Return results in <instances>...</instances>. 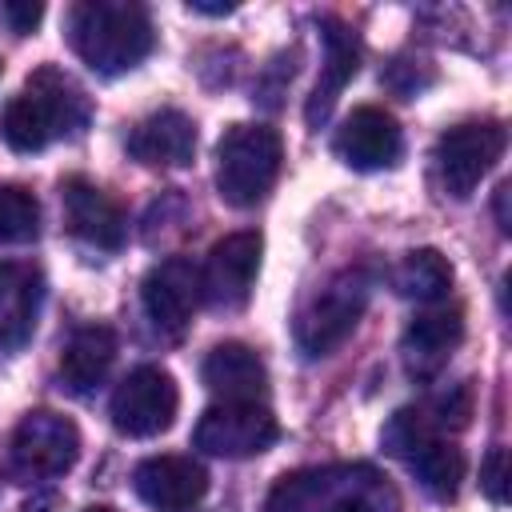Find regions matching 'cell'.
Segmentation results:
<instances>
[{"label": "cell", "mask_w": 512, "mask_h": 512, "mask_svg": "<svg viewBox=\"0 0 512 512\" xmlns=\"http://www.w3.org/2000/svg\"><path fill=\"white\" fill-rule=\"evenodd\" d=\"M128 152L148 168H188L196 156V124L180 108H160L132 128Z\"/></svg>", "instance_id": "obj_19"}, {"label": "cell", "mask_w": 512, "mask_h": 512, "mask_svg": "<svg viewBox=\"0 0 512 512\" xmlns=\"http://www.w3.org/2000/svg\"><path fill=\"white\" fill-rule=\"evenodd\" d=\"M496 220H500V232H512V220H508V184L496 188Z\"/></svg>", "instance_id": "obj_28"}, {"label": "cell", "mask_w": 512, "mask_h": 512, "mask_svg": "<svg viewBox=\"0 0 512 512\" xmlns=\"http://www.w3.org/2000/svg\"><path fill=\"white\" fill-rule=\"evenodd\" d=\"M84 512H116V508H108V504H96V508H84Z\"/></svg>", "instance_id": "obj_30"}, {"label": "cell", "mask_w": 512, "mask_h": 512, "mask_svg": "<svg viewBox=\"0 0 512 512\" xmlns=\"http://www.w3.org/2000/svg\"><path fill=\"white\" fill-rule=\"evenodd\" d=\"M480 488L492 504H504L508 500V452L504 448H492L480 464Z\"/></svg>", "instance_id": "obj_25"}, {"label": "cell", "mask_w": 512, "mask_h": 512, "mask_svg": "<svg viewBox=\"0 0 512 512\" xmlns=\"http://www.w3.org/2000/svg\"><path fill=\"white\" fill-rule=\"evenodd\" d=\"M140 296H144V312L148 320L168 332V336H180L196 308L204 304V288H200V264H192L188 256H168L160 264L148 268L144 284H140Z\"/></svg>", "instance_id": "obj_12"}, {"label": "cell", "mask_w": 512, "mask_h": 512, "mask_svg": "<svg viewBox=\"0 0 512 512\" xmlns=\"http://www.w3.org/2000/svg\"><path fill=\"white\" fill-rule=\"evenodd\" d=\"M176 408H180V388H176L172 372L160 364H140L116 384L108 416L120 436L144 440V436L168 432L176 420Z\"/></svg>", "instance_id": "obj_8"}, {"label": "cell", "mask_w": 512, "mask_h": 512, "mask_svg": "<svg viewBox=\"0 0 512 512\" xmlns=\"http://www.w3.org/2000/svg\"><path fill=\"white\" fill-rule=\"evenodd\" d=\"M260 252H264L260 232H232V236L216 240L204 268H200L204 300L212 308H224V312L244 308L252 296L256 272H260Z\"/></svg>", "instance_id": "obj_11"}, {"label": "cell", "mask_w": 512, "mask_h": 512, "mask_svg": "<svg viewBox=\"0 0 512 512\" xmlns=\"http://www.w3.org/2000/svg\"><path fill=\"white\" fill-rule=\"evenodd\" d=\"M68 44L72 52L100 76L132 72L152 48L156 32L148 8L128 0H80L68 12Z\"/></svg>", "instance_id": "obj_3"}, {"label": "cell", "mask_w": 512, "mask_h": 512, "mask_svg": "<svg viewBox=\"0 0 512 512\" xmlns=\"http://www.w3.org/2000/svg\"><path fill=\"white\" fill-rule=\"evenodd\" d=\"M320 36H324V64H320L316 88H312V96H308V104H304L308 128H320V124L332 116L340 92H344L348 80L360 72V44H356V36L348 32V24L324 16V20H320Z\"/></svg>", "instance_id": "obj_17"}, {"label": "cell", "mask_w": 512, "mask_h": 512, "mask_svg": "<svg viewBox=\"0 0 512 512\" xmlns=\"http://www.w3.org/2000/svg\"><path fill=\"white\" fill-rule=\"evenodd\" d=\"M44 272L28 260H0V352H20L40 320Z\"/></svg>", "instance_id": "obj_16"}, {"label": "cell", "mask_w": 512, "mask_h": 512, "mask_svg": "<svg viewBox=\"0 0 512 512\" xmlns=\"http://www.w3.org/2000/svg\"><path fill=\"white\" fill-rule=\"evenodd\" d=\"M40 236V200L24 184H0V244H32Z\"/></svg>", "instance_id": "obj_23"}, {"label": "cell", "mask_w": 512, "mask_h": 512, "mask_svg": "<svg viewBox=\"0 0 512 512\" xmlns=\"http://www.w3.org/2000/svg\"><path fill=\"white\" fill-rule=\"evenodd\" d=\"M460 340H464V312L460 308H428L404 328V340H400L404 368L416 380H428L448 364V356L456 352Z\"/></svg>", "instance_id": "obj_18"}, {"label": "cell", "mask_w": 512, "mask_h": 512, "mask_svg": "<svg viewBox=\"0 0 512 512\" xmlns=\"http://www.w3.org/2000/svg\"><path fill=\"white\" fill-rule=\"evenodd\" d=\"M292 72H296V68H292V56H288V64H284V56H280V60H272V68H268V80H264V84H260V92H256L264 108H276V104H280L276 96L284 92V84L292 80Z\"/></svg>", "instance_id": "obj_27"}, {"label": "cell", "mask_w": 512, "mask_h": 512, "mask_svg": "<svg viewBox=\"0 0 512 512\" xmlns=\"http://www.w3.org/2000/svg\"><path fill=\"white\" fill-rule=\"evenodd\" d=\"M60 200H64V220H68L72 236H80L84 244L104 248V252H116L124 244L128 220L104 188H96L84 176H68L60 184Z\"/></svg>", "instance_id": "obj_15"}, {"label": "cell", "mask_w": 512, "mask_h": 512, "mask_svg": "<svg viewBox=\"0 0 512 512\" xmlns=\"http://www.w3.org/2000/svg\"><path fill=\"white\" fill-rule=\"evenodd\" d=\"M136 496L156 512H188L208 492V472L192 456H148L132 472Z\"/></svg>", "instance_id": "obj_14"}, {"label": "cell", "mask_w": 512, "mask_h": 512, "mask_svg": "<svg viewBox=\"0 0 512 512\" xmlns=\"http://www.w3.org/2000/svg\"><path fill=\"white\" fill-rule=\"evenodd\" d=\"M80 456V432L60 412H28L12 432V468L24 480L64 476Z\"/></svg>", "instance_id": "obj_10"}, {"label": "cell", "mask_w": 512, "mask_h": 512, "mask_svg": "<svg viewBox=\"0 0 512 512\" xmlns=\"http://www.w3.org/2000/svg\"><path fill=\"white\" fill-rule=\"evenodd\" d=\"M392 288L416 304H436L448 296L452 288V264L436 252V248H416L408 252L396 272H392Z\"/></svg>", "instance_id": "obj_22"}, {"label": "cell", "mask_w": 512, "mask_h": 512, "mask_svg": "<svg viewBox=\"0 0 512 512\" xmlns=\"http://www.w3.org/2000/svg\"><path fill=\"white\" fill-rule=\"evenodd\" d=\"M380 444L404 460L432 500H452L464 480V452L448 444L424 416V408H400L380 432Z\"/></svg>", "instance_id": "obj_6"}, {"label": "cell", "mask_w": 512, "mask_h": 512, "mask_svg": "<svg viewBox=\"0 0 512 512\" xmlns=\"http://www.w3.org/2000/svg\"><path fill=\"white\" fill-rule=\"evenodd\" d=\"M92 116L84 88L60 68H36L28 84L4 104L0 136L12 152H40L52 140L76 136Z\"/></svg>", "instance_id": "obj_1"}, {"label": "cell", "mask_w": 512, "mask_h": 512, "mask_svg": "<svg viewBox=\"0 0 512 512\" xmlns=\"http://www.w3.org/2000/svg\"><path fill=\"white\" fill-rule=\"evenodd\" d=\"M332 148H336V156L348 168H356V172H380V168H396L400 164L404 132H400V124H396L392 112H384L376 104H364V108H356L336 128Z\"/></svg>", "instance_id": "obj_13"}, {"label": "cell", "mask_w": 512, "mask_h": 512, "mask_svg": "<svg viewBox=\"0 0 512 512\" xmlns=\"http://www.w3.org/2000/svg\"><path fill=\"white\" fill-rule=\"evenodd\" d=\"M424 416H428V424H432L436 432H444V428L460 432V428L468 424V416H472V384H456V388L440 392V396L424 408Z\"/></svg>", "instance_id": "obj_24"}, {"label": "cell", "mask_w": 512, "mask_h": 512, "mask_svg": "<svg viewBox=\"0 0 512 512\" xmlns=\"http://www.w3.org/2000/svg\"><path fill=\"white\" fill-rule=\"evenodd\" d=\"M504 144L508 136H504V124L496 120H468V124L448 128L432 152L440 188L452 200H468L476 184L492 172V164L504 156Z\"/></svg>", "instance_id": "obj_7"}, {"label": "cell", "mask_w": 512, "mask_h": 512, "mask_svg": "<svg viewBox=\"0 0 512 512\" xmlns=\"http://www.w3.org/2000/svg\"><path fill=\"white\" fill-rule=\"evenodd\" d=\"M116 360V332L108 324H88L76 328L60 352V380L68 384V392H92L104 384V376L112 372Z\"/></svg>", "instance_id": "obj_21"}, {"label": "cell", "mask_w": 512, "mask_h": 512, "mask_svg": "<svg viewBox=\"0 0 512 512\" xmlns=\"http://www.w3.org/2000/svg\"><path fill=\"white\" fill-rule=\"evenodd\" d=\"M236 4H200V0H188V12H200V16H228Z\"/></svg>", "instance_id": "obj_29"}, {"label": "cell", "mask_w": 512, "mask_h": 512, "mask_svg": "<svg viewBox=\"0 0 512 512\" xmlns=\"http://www.w3.org/2000/svg\"><path fill=\"white\" fill-rule=\"evenodd\" d=\"M0 12H4V20L12 24V32L28 36V32L40 24V16H44V4H32V0H8Z\"/></svg>", "instance_id": "obj_26"}, {"label": "cell", "mask_w": 512, "mask_h": 512, "mask_svg": "<svg viewBox=\"0 0 512 512\" xmlns=\"http://www.w3.org/2000/svg\"><path fill=\"white\" fill-rule=\"evenodd\" d=\"M264 512H400V496L372 464H324L280 476Z\"/></svg>", "instance_id": "obj_2"}, {"label": "cell", "mask_w": 512, "mask_h": 512, "mask_svg": "<svg viewBox=\"0 0 512 512\" xmlns=\"http://www.w3.org/2000/svg\"><path fill=\"white\" fill-rule=\"evenodd\" d=\"M276 436H280V424L264 400H216L200 416L192 444L208 456L244 460V456H260L264 448H272Z\"/></svg>", "instance_id": "obj_9"}, {"label": "cell", "mask_w": 512, "mask_h": 512, "mask_svg": "<svg viewBox=\"0 0 512 512\" xmlns=\"http://www.w3.org/2000/svg\"><path fill=\"white\" fill-rule=\"evenodd\" d=\"M372 296V276L364 268H344L332 280H324L300 308L292 320V340L308 360L328 356L332 348H340L352 328L360 324L364 308Z\"/></svg>", "instance_id": "obj_5"}, {"label": "cell", "mask_w": 512, "mask_h": 512, "mask_svg": "<svg viewBox=\"0 0 512 512\" xmlns=\"http://www.w3.org/2000/svg\"><path fill=\"white\" fill-rule=\"evenodd\" d=\"M284 164V140L268 124H232L216 144V188L232 208L260 204Z\"/></svg>", "instance_id": "obj_4"}, {"label": "cell", "mask_w": 512, "mask_h": 512, "mask_svg": "<svg viewBox=\"0 0 512 512\" xmlns=\"http://www.w3.org/2000/svg\"><path fill=\"white\" fill-rule=\"evenodd\" d=\"M200 380L220 400H264L268 392V368L260 352L240 340L216 344L200 364Z\"/></svg>", "instance_id": "obj_20"}]
</instances>
